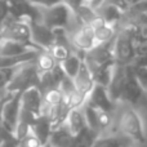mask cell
I'll use <instances>...</instances> for the list:
<instances>
[{
	"mask_svg": "<svg viewBox=\"0 0 147 147\" xmlns=\"http://www.w3.org/2000/svg\"><path fill=\"white\" fill-rule=\"evenodd\" d=\"M18 143H20V140L16 137L14 133L8 132L7 129L3 130L0 147H18Z\"/></svg>",
	"mask_w": 147,
	"mask_h": 147,
	"instance_id": "27",
	"label": "cell"
},
{
	"mask_svg": "<svg viewBox=\"0 0 147 147\" xmlns=\"http://www.w3.org/2000/svg\"><path fill=\"white\" fill-rule=\"evenodd\" d=\"M65 125L67 127V129L70 130V133L72 136H76L86 127L85 119H84L83 111L80 110V107L70 110V112L66 116V120H65Z\"/></svg>",
	"mask_w": 147,
	"mask_h": 147,
	"instance_id": "17",
	"label": "cell"
},
{
	"mask_svg": "<svg viewBox=\"0 0 147 147\" xmlns=\"http://www.w3.org/2000/svg\"><path fill=\"white\" fill-rule=\"evenodd\" d=\"M88 1H89V4H88L89 7H90L92 9L97 10L102 4H103L105 1H106V0H88Z\"/></svg>",
	"mask_w": 147,
	"mask_h": 147,
	"instance_id": "33",
	"label": "cell"
},
{
	"mask_svg": "<svg viewBox=\"0 0 147 147\" xmlns=\"http://www.w3.org/2000/svg\"><path fill=\"white\" fill-rule=\"evenodd\" d=\"M97 136L93 130H90L88 127H85L81 132H79L76 136H74V145L72 147H92L94 141L97 140Z\"/></svg>",
	"mask_w": 147,
	"mask_h": 147,
	"instance_id": "21",
	"label": "cell"
},
{
	"mask_svg": "<svg viewBox=\"0 0 147 147\" xmlns=\"http://www.w3.org/2000/svg\"><path fill=\"white\" fill-rule=\"evenodd\" d=\"M9 96H10L9 92H5V96H3L0 98V142H1V136H3V130H4V127H3V123H1V110L4 103L7 102V99L9 98Z\"/></svg>",
	"mask_w": 147,
	"mask_h": 147,
	"instance_id": "32",
	"label": "cell"
},
{
	"mask_svg": "<svg viewBox=\"0 0 147 147\" xmlns=\"http://www.w3.org/2000/svg\"><path fill=\"white\" fill-rule=\"evenodd\" d=\"M97 117H98V125H99V130L101 133L105 129L110 127L114 121V117H112L111 112H106V111H98L97 110Z\"/></svg>",
	"mask_w": 147,
	"mask_h": 147,
	"instance_id": "26",
	"label": "cell"
},
{
	"mask_svg": "<svg viewBox=\"0 0 147 147\" xmlns=\"http://www.w3.org/2000/svg\"><path fill=\"white\" fill-rule=\"evenodd\" d=\"M112 51H114L115 63L119 65H130L137 57L136 48L133 45L132 38H130V34L127 27L115 35Z\"/></svg>",
	"mask_w": 147,
	"mask_h": 147,
	"instance_id": "4",
	"label": "cell"
},
{
	"mask_svg": "<svg viewBox=\"0 0 147 147\" xmlns=\"http://www.w3.org/2000/svg\"><path fill=\"white\" fill-rule=\"evenodd\" d=\"M8 17H9V4L5 0H0V27Z\"/></svg>",
	"mask_w": 147,
	"mask_h": 147,
	"instance_id": "30",
	"label": "cell"
},
{
	"mask_svg": "<svg viewBox=\"0 0 147 147\" xmlns=\"http://www.w3.org/2000/svg\"><path fill=\"white\" fill-rule=\"evenodd\" d=\"M31 51H36L22 43H17L13 40H4L0 39V57H17L28 53ZM41 52V51H40Z\"/></svg>",
	"mask_w": 147,
	"mask_h": 147,
	"instance_id": "16",
	"label": "cell"
},
{
	"mask_svg": "<svg viewBox=\"0 0 147 147\" xmlns=\"http://www.w3.org/2000/svg\"><path fill=\"white\" fill-rule=\"evenodd\" d=\"M34 63H35V67H36V70H38V72L43 74V72L51 71L54 67V65L58 63V62L54 61V58L51 56V53H49L48 51H43V52H39V54L35 57Z\"/></svg>",
	"mask_w": 147,
	"mask_h": 147,
	"instance_id": "20",
	"label": "cell"
},
{
	"mask_svg": "<svg viewBox=\"0 0 147 147\" xmlns=\"http://www.w3.org/2000/svg\"><path fill=\"white\" fill-rule=\"evenodd\" d=\"M21 96H22V92L10 93L9 98L7 99V102L3 106L1 123L4 129H7L8 132L14 133L16 130V125H17L21 111Z\"/></svg>",
	"mask_w": 147,
	"mask_h": 147,
	"instance_id": "8",
	"label": "cell"
},
{
	"mask_svg": "<svg viewBox=\"0 0 147 147\" xmlns=\"http://www.w3.org/2000/svg\"><path fill=\"white\" fill-rule=\"evenodd\" d=\"M9 16L25 22H41V10L30 0H9Z\"/></svg>",
	"mask_w": 147,
	"mask_h": 147,
	"instance_id": "7",
	"label": "cell"
},
{
	"mask_svg": "<svg viewBox=\"0 0 147 147\" xmlns=\"http://www.w3.org/2000/svg\"><path fill=\"white\" fill-rule=\"evenodd\" d=\"M53 129V124H52L51 116L48 115L47 111H41L39 116L34 119L30 127V133L38 138V141L41 143V146L47 145L49 140V136Z\"/></svg>",
	"mask_w": 147,
	"mask_h": 147,
	"instance_id": "12",
	"label": "cell"
},
{
	"mask_svg": "<svg viewBox=\"0 0 147 147\" xmlns=\"http://www.w3.org/2000/svg\"><path fill=\"white\" fill-rule=\"evenodd\" d=\"M39 78L40 74L38 72L34 61L23 63L18 67V70L13 75L10 83L7 85L5 92L14 93V92H23L32 86H39Z\"/></svg>",
	"mask_w": 147,
	"mask_h": 147,
	"instance_id": "3",
	"label": "cell"
},
{
	"mask_svg": "<svg viewBox=\"0 0 147 147\" xmlns=\"http://www.w3.org/2000/svg\"><path fill=\"white\" fill-rule=\"evenodd\" d=\"M86 1H88V0H86Z\"/></svg>",
	"mask_w": 147,
	"mask_h": 147,
	"instance_id": "36",
	"label": "cell"
},
{
	"mask_svg": "<svg viewBox=\"0 0 147 147\" xmlns=\"http://www.w3.org/2000/svg\"><path fill=\"white\" fill-rule=\"evenodd\" d=\"M18 147H43L41 143L38 141V138L35 136H32L31 133H28L26 137H23L22 140H20Z\"/></svg>",
	"mask_w": 147,
	"mask_h": 147,
	"instance_id": "28",
	"label": "cell"
},
{
	"mask_svg": "<svg viewBox=\"0 0 147 147\" xmlns=\"http://www.w3.org/2000/svg\"><path fill=\"white\" fill-rule=\"evenodd\" d=\"M62 3L65 5H67L71 12H75L79 7H81L83 4H86V0H62Z\"/></svg>",
	"mask_w": 147,
	"mask_h": 147,
	"instance_id": "31",
	"label": "cell"
},
{
	"mask_svg": "<svg viewBox=\"0 0 147 147\" xmlns=\"http://www.w3.org/2000/svg\"><path fill=\"white\" fill-rule=\"evenodd\" d=\"M21 66V65H20ZM20 66H13V67H0V90L7 88V85L10 83L13 75L18 70Z\"/></svg>",
	"mask_w": 147,
	"mask_h": 147,
	"instance_id": "25",
	"label": "cell"
},
{
	"mask_svg": "<svg viewBox=\"0 0 147 147\" xmlns=\"http://www.w3.org/2000/svg\"><path fill=\"white\" fill-rule=\"evenodd\" d=\"M116 128L121 136L132 138L137 143L143 145L146 142L142 120H141L140 115L137 114V111L133 107H124L120 111L119 116L116 119Z\"/></svg>",
	"mask_w": 147,
	"mask_h": 147,
	"instance_id": "1",
	"label": "cell"
},
{
	"mask_svg": "<svg viewBox=\"0 0 147 147\" xmlns=\"http://www.w3.org/2000/svg\"><path fill=\"white\" fill-rule=\"evenodd\" d=\"M48 145L51 147H72L74 136L67 129L65 123L52 129V133L48 140Z\"/></svg>",
	"mask_w": 147,
	"mask_h": 147,
	"instance_id": "15",
	"label": "cell"
},
{
	"mask_svg": "<svg viewBox=\"0 0 147 147\" xmlns=\"http://www.w3.org/2000/svg\"><path fill=\"white\" fill-rule=\"evenodd\" d=\"M0 39L22 43L25 45L30 47V48L36 49V51H44V49L39 48L38 45H35L32 43L28 23L25 22V21L14 20L10 16L4 21V23L0 27Z\"/></svg>",
	"mask_w": 147,
	"mask_h": 147,
	"instance_id": "2",
	"label": "cell"
},
{
	"mask_svg": "<svg viewBox=\"0 0 147 147\" xmlns=\"http://www.w3.org/2000/svg\"><path fill=\"white\" fill-rule=\"evenodd\" d=\"M124 138L121 136H105V137H97L92 147H124Z\"/></svg>",
	"mask_w": 147,
	"mask_h": 147,
	"instance_id": "23",
	"label": "cell"
},
{
	"mask_svg": "<svg viewBox=\"0 0 147 147\" xmlns=\"http://www.w3.org/2000/svg\"><path fill=\"white\" fill-rule=\"evenodd\" d=\"M72 81H74L76 92L86 98L89 92H90L92 88L94 86V81H93V78H92L90 72H89L88 67H86L85 62H84V59H81L80 69H79L78 74L75 75V78L72 79Z\"/></svg>",
	"mask_w": 147,
	"mask_h": 147,
	"instance_id": "14",
	"label": "cell"
},
{
	"mask_svg": "<svg viewBox=\"0 0 147 147\" xmlns=\"http://www.w3.org/2000/svg\"><path fill=\"white\" fill-rule=\"evenodd\" d=\"M96 12L101 16L102 20L106 22V25H114L116 22H120L125 14L121 9H119L112 4H109V3H103Z\"/></svg>",
	"mask_w": 147,
	"mask_h": 147,
	"instance_id": "18",
	"label": "cell"
},
{
	"mask_svg": "<svg viewBox=\"0 0 147 147\" xmlns=\"http://www.w3.org/2000/svg\"><path fill=\"white\" fill-rule=\"evenodd\" d=\"M5 1H9V0H5Z\"/></svg>",
	"mask_w": 147,
	"mask_h": 147,
	"instance_id": "35",
	"label": "cell"
},
{
	"mask_svg": "<svg viewBox=\"0 0 147 147\" xmlns=\"http://www.w3.org/2000/svg\"><path fill=\"white\" fill-rule=\"evenodd\" d=\"M93 35H94V43H96V45H97V44L106 43V41L114 39L116 32H115L112 26L103 25V26H101V27L96 28V30L93 31Z\"/></svg>",
	"mask_w": 147,
	"mask_h": 147,
	"instance_id": "24",
	"label": "cell"
},
{
	"mask_svg": "<svg viewBox=\"0 0 147 147\" xmlns=\"http://www.w3.org/2000/svg\"><path fill=\"white\" fill-rule=\"evenodd\" d=\"M83 53L84 52H78V53H71L66 59H63L62 62H59L62 70L65 71L66 76H69L70 79H74L75 75L78 74L79 69L81 65V59H83Z\"/></svg>",
	"mask_w": 147,
	"mask_h": 147,
	"instance_id": "19",
	"label": "cell"
},
{
	"mask_svg": "<svg viewBox=\"0 0 147 147\" xmlns=\"http://www.w3.org/2000/svg\"><path fill=\"white\" fill-rule=\"evenodd\" d=\"M69 38L72 47H75L79 52H88L96 45L93 30L85 25L79 26L78 28L71 31L69 34Z\"/></svg>",
	"mask_w": 147,
	"mask_h": 147,
	"instance_id": "11",
	"label": "cell"
},
{
	"mask_svg": "<svg viewBox=\"0 0 147 147\" xmlns=\"http://www.w3.org/2000/svg\"><path fill=\"white\" fill-rule=\"evenodd\" d=\"M30 1L34 5H36V7L45 9V8H51V7L59 4V3H62V0H30Z\"/></svg>",
	"mask_w": 147,
	"mask_h": 147,
	"instance_id": "29",
	"label": "cell"
},
{
	"mask_svg": "<svg viewBox=\"0 0 147 147\" xmlns=\"http://www.w3.org/2000/svg\"><path fill=\"white\" fill-rule=\"evenodd\" d=\"M85 103H88L90 107L98 110V111H106V112H114L116 109V103L110 98L107 93L106 86L94 84L92 90L85 98Z\"/></svg>",
	"mask_w": 147,
	"mask_h": 147,
	"instance_id": "9",
	"label": "cell"
},
{
	"mask_svg": "<svg viewBox=\"0 0 147 147\" xmlns=\"http://www.w3.org/2000/svg\"><path fill=\"white\" fill-rule=\"evenodd\" d=\"M124 147H132V146H129V145H125Z\"/></svg>",
	"mask_w": 147,
	"mask_h": 147,
	"instance_id": "34",
	"label": "cell"
},
{
	"mask_svg": "<svg viewBox=\"0 0 147 147\" xmlns=\"http://www.w3.org/2000/svg\"><path fill=\"white\" fill-rule=\"evenodd\" d=\"M21 107L27 112L39 116L43 111V94L36 86L28 88L22 92L21 96Z\"/></svg>",
	"mask_w": 147,
	"mask_h": 147,
	"instance_id": "13",
	"label": "cell"
},
{
	"mask_svg": "<svg viewBox=\"0 0 147 147\" xmlns=\"http://www.w3.org/2000/svg\"><path fill=\"white\" fill-rule=\"evenodd\" d=\"M119 102L128 103L130 107L146 103V88H143L140 84V81L136 79L129 65H128L127 81H125L124 88H123L121 93H120Z\"/></svg>",
	"mask_w": 147,
	"mask_h": 147,
	"instance_id": "5",
	"label": "cell"
},
{
	"mask_svg": "<svg viewBox=\"0 0 147 147\" xmlns=\"http://www.w3.org/2000/svg\"><path fill=\"white\" fill-rule=\"evenodd\" d=\"M43 107H52L63 102V94L59 88H52L43 92Z\"/></svg>",
	"mask_w": 147,
	"mask_h": 147,
	"instance_id": "22",
	"label": "cell"
},
{
	"mask_svg": "<svg viewBox=\"0 0 147 147\" xmlns=\"http://www.w3.org/2000/svg\"><path fill=\"white\" fill-rule=\"evenodd\" d=\"M72 12L67 5L63 3L54 5L51 8H45L41 10V23L47 26V27L52 28H65L66 30L69 26L70 21H71Z\"/></svg>",
	"mask_w": 147,
	"mask_h": 147,
	"instance_id": "6",
	"label": "cell"
},
{
	"mask_svg": "<svg viewBox=\"0 0 147 147\" xmlns=\"http://www.w3.org/2000/svg\"><path fill=\"white\" fill-rule=\"evenodd\" d=\"M30 27L31 40L39 48L48 51L54 44V32L41 22H27Z\"/></svg>",
	"mask_w": 147,
	"mask_h": 147,
	"instance_id": "10",
	"label": "cell"
}]
</instances>
